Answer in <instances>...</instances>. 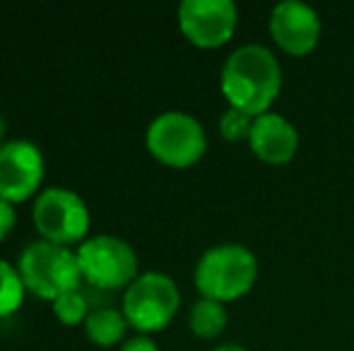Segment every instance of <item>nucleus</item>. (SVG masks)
Here are the masks:
<instances>
[{
	"label": "nucleus",
	"instance_id": "obj_1",
	"mask_svg": "<svg viewBox=\"0 0 354 351\" xmlns=\"http://www.w3.org/2000/svg\"><path fill=\"white\" fill-rule=\"evenodd\" d=\"M219 89L232 108L258 118L270 111L282 89V68L272 51L248 43L224 61Z\"/></svg>",
	"mask_w": 354,
	"mask_h": 351
},
{
	"label": "nucleus",
	"instance_id": "obj_2",
	"mask_svg": "<svg viewBox=\"0 0 354 351\" xmlns=\"http://www.w3.org/2000/svg\"><path fill=\"white\" fill-rule=\"evenodd\" d=\"M258 279V260L246 245H212L196 265V286L203 299L229 303L253 289Z\"/></svg>",
	"mask_w": 354,
	"mask_h": 351
},
{
	"label": "nucleus",
	"instance_id": "obj_3",
	"mask_svg": "<svg viewBox=\"0 0 354 351\" xmlns=\"http://www.w3.org/2000/svg\"><path fill=\"white\" fill-rule=\"evenodd\" d=\"M27 291L44 301H56L68 291L80 289V265L77 255L68 245H58L51 241H34L22 250L17 263Z\"/></svg>",
	"mask_w": 354,
	"mask_h": 351
},
{
	"label": "nucleus",
	"instance_id": "obj_4",
	"mask_svg": "<svg viewBox=\"0 0 354 351\" xmlns=\"http://www.w3.org/2000/svg\"><path fill=\"white\" fill-rule=\"evenodd\" d=\"M145 145L164 166L188 169L205 157L207 135L198 118L183 111H164L147 126Z\"/></svg>",
	"mask_w": 354,
	"mask_h": 351
},
{
	"label": "nucleus",
	"instance_id": "obj_5",
	"mask_svg": "<svg viewBox=\"0 0 354 351\" xmlns=\"http://www.w3.org/2000/svg\"><path fill=\"white\" fill-rule=\"evenodd\" d=\"M80 274L97 289H128L138 279V255L128 241L99 234L84 239L75 250Z\"/></svg>",
	"mask_w": 354,
	"mask_h": 351
},
{
	"label": "nucleus",
	"instance_id": "obj_6",
	"mask_svg": "<svg viewBox=\"0 0 354 351\" xmlns=\"http://www.w3.org/2000/svg\"><path fill=\"white\" fill-rule=\"evenodd\" d=\"M181 305V294L171 277L162 272H145L123 294V315L140 334L164 330Z\"/></svg>",
	"mask_w": 354,
	"mask_h": 351
},
{
	"label": "nucleus",
	"instance_id": "obj_7",
	"mask_svg": "<svg viewBox=\"0 0 354 351\" xmlns=\"http://www.w3.org/2000/svg\"><path fill=\"white\" fill-rule=\"evenodd\" d=\"M32 219L39 236L58 245H73L89 231L87 202L68 188H46L37 195Z\"/></svg>",
	"mask_w": 354,
	"mask_h": 351
},
{
	"label": "nucleus",
	"instance_id": "obj_8",
	"mask_svg": "<svg viewBox=\"0 0 354 351\" xmlns=\"http://www.w3.org/2000/svg\"><path fill=\"white\" fill-rule=\"evenodd\" d=\"M239 10L232 0H183L178 29L198 48H219L236 32Z\"/></svg>",
	"mask_w": 354,
	"mask_h": 351
},
{
	"label": "nucleus",
	"instance_id": "obj_9",
	"mask_svg": "<svg viewBox=\"0 0 354 351\" xmlns=\"http://www.w3.org/2000/svg\"><path fill=\"white\" fill-rule=\"evenodd\" d=\"M46 161L34 142L10 140L0 145V200L10 205L34 197L44 181Z\"/></svg>",
	"mask_w": 354,
	"mask_h": 351
},
{
	"label": "nucleus",
	"instance_id": "obj_10",
	"mask_svg": "<svg viewBox=\"0 0 354 351\" xmlns=\"http://www.w3.org/2000/svg\"><path fill=\"white\" fill-rule=\"evenodd\" d=\"M270 37L289 56H308L321 39V17L313 8L299 0H284L270 12Z\"/></svg>",
	"mask_w": 354,
	"mask_h": 351
},
{
	"label": "nucleus",
	"instance_id": "obj_11",
	"mask_svg": "<svg viewBox=\"0 0 354 351\" xmlns=\"http://www.w3.org/2000/svg\"><path fill=\"white\" fill-rule=\"evenodd\" d=\"M251 152L266 164H287L294 159L299 150V132L292 123L280 113H263L253 123L251 137H248Z\"/></svg>",
	"mask_w": 354,
	"mask_h": 351
},
{
	"label": "nucleus",
	"instance_id": "obj_12",
	"mask_svg": "<svg viewBox=\"0 0 354 351\" xmlns=\"http://www.w3.org/2000/svg\"><path fill=\"white\" fill-rule=\"evenodd\" d=\"M126 330H128V320L123 315V310L99 308L92 310L89 318L84 320V334H87V339L104 349L123 342Z\"/></svg>",
	"mask_w": 354,
	"mask_h": 351
},
{
	"label": "nucleus",
	"instance_id": "obj_13",
	"mask_svg": "<svg viewBox=\"0 0 354 351\" xmlns=\"http://www.w3.org/2000/svg\"><path fill=\"white\" fill-rule=\"evenodd\" d=\"M229 323V315L224 303L210 299H201L193 303L191 313H188V325H191V332L201 339H214L224 332Z\"/></svg>",
	"mask_w": 354,
	"mask_h": 351
},
{
	"label": "nucleus",
	"instance_id": "obj_14",
	"mask_svg": "<svg viewBox=\"0 0 354 351\" xmlns=\"http://www.w3.org/2000/svg\"><path fill=\"white\" fill-rule=\"evenodd\" d=\"M24 294H27V286L19 277V270L0 260V318L17 313V308L24 301Z\"/></svg>",
	"mask_w": 354,
	"mask_h": 351
},
{
	"label": "nucleus",
	"instance_id": "obj_15",
	"mask_svg": "<svg viewBox=\"0 0 354 351\" xmlns=\"http://www.w3.org/2000/svg\"><path fill=\"white\" fill-rule=\"evenodd\" d=\"M53 313L61 320L63 325H80L89 318V308H87V299L82 296V291L75 289L68 294L58 296L53 301Z\"/></svg>",
	"mask_w": 354,
	"mask_h": 351
},
{
	"label": "nucleus",
	"instance_id": "obj_16",
	"mask_svg": "<svg viewBox=\"0 0 354 351\" xmlns=\"http://www.w3.org/2000/svg\"><path fill=\"white\" fill-rule=\"evenodd\" d=\"M253 123H256L253 116L229 106L227 111L222 113V118H219V132H222V137L227 142H248Z\"/></svg>",
	"mask_w": 354,
	"mask_h": 351
},
{
	"label": "nucleus",
	"instance_id": "obj_17",
	"mask_svg": "<svg viewBox=\"0 0 354 351\" xmlns=\"http://www.w3.org/2000/svg\"><path fill=\"white\" fill-rule=\"evenodd\" d=\"M15 221H17V214H15V205L0 200V243H3V241L10 236Z\"/></svg>",
	"mask_w": 354,
	"mask_h": 351
},
{
	"label": "nucleus",
	"instance_id": "obj_18",
	"mask_svg": "<svg viewBox=\"0 0 354 351\" xmlns=\"http://www.w3.org/2000/svg\"><path fill=\"white\" fill-rule=\"evenodd\" d=\"M121 351H159V347L149 337H145V334H138V337H133V339H126V342H123V347H121Z\"/></svg>",
	"mask_w": 354,
	"mask_h": 351
},
{
	"label": "nucleus",
	"instance_id": "obj_19",
	"mask_svg": "<svg viewBox=\"0 0 354 351\" xmlns=\"http://www.w3.org/2000/svg\"><path fill=\"white\" fill-rule=\"evenodd\" d=\"M212 351H246V349H243L241 344H232V342H229V344H219V347H214Z\"/></svg>",
	"mask_w": 354,
	"mask_h": 351
},
{
	"label": "nucleus",
	"instance_id": "obj_20",
	"mask_svg": "<svg viewBox=\"0 0 354 351\" xmlns=\"http://www.w3.org/2000/svg\"><path fill=\"white\" fill-rule=\"evenodd\" d=\"M3 132H5V123H3V116H0V140H3Z\"/></svg>",
	"mask_w": 354,
	"mask_h": 351
}]
</instances>
